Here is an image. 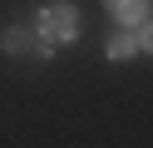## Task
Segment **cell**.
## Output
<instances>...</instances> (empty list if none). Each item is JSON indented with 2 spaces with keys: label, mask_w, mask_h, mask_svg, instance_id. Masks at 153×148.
<instances>
[{
  "label": "cell",
  "mask_w": 153,
  "mask_h": 148,
  "mask_svg": "<svg viewBox=\"0 0 153 148\" xmlns=\"http://www.w3.org/2000/svg\"><path fill=\"white\" fill-rule=\"evenodd\" d=\"M40 35L50 39V45H64V39L79 35V10L69 5V0H54V5L40 10Z\"/></svg>",
  "instance_id": "1"
},
{
  "label": "cell",
  "mask_w": 153,
  "mask_h": 148,
  "mask_svg": "<svg viewBox=\"0 0 153 148\" xmlns=\"http://www.w3.org/2000/svg\"><path fill=\"white\" fill-rule=\"evenodd\" d=\"M0 49H10V54H20V59H50L54 54L50 39H45L40 30H30V25H5L0 30Z\"/></svg>",
  "instance_id": "2"
},
{
  "label": "cell",
  "mask_w": 153,
  "mask_h": 148,
  "mask_svg": "<svg viewBox=\"0 0 153 148\" xmlns=\"http://www.w3.org/2000/svg\"><path fill=\"white\" fill-rule=\"evenodd\" d=\"M148 49V25H133V30H119V35L104 45L109 59H128V54H143Z\"/></svg>",
  "instance_id": "3"
},
{
  "label": "cell",
  "mask_w": 153,
  "mask_h": 148,
  "mask_svg": "<svg viewBox=\"0 0 153 148\" xmlns=\"http://www.w3.org/2000/svg\"><path fill=\"white\" fill-rule=\"evenodd\" d=\"M104 10H109L119 25H128V30L148 20V0H104Z\"/></svg>",
  "instance_id": "4"
}]
</instances>
